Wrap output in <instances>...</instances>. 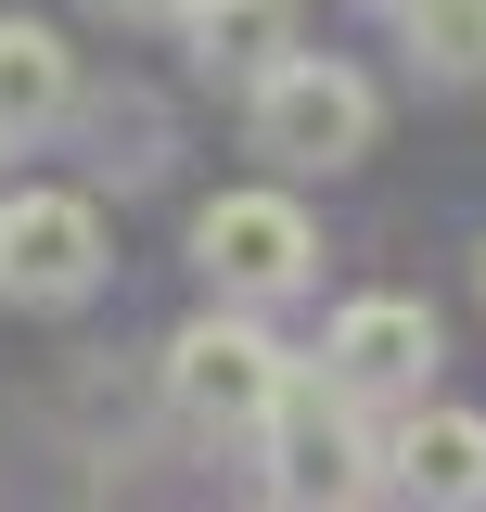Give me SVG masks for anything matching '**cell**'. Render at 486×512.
<instances>
[{
    "label": "cell",
    "instance_id": "cell-1",
    "mask_svg": "<svg viewBox=\"0 0 486 512\" xmlns=\"http://www.w3.org/2000/svg\"><path fill=\"white\" fill-rule=\"evenodd\" d=\"M295 372H307V359H295L256 308H243V295H218L205 320H180V333H167V410H180L205 448H269V423H282Z\"/></svg>",
    "mask_w": 486,
    "mask_h": 512
},
{
    "label": "cell",
    "instance_id": "cell-2",
    "mask_svg": "<svg viewBox=\"0 0 486 512\" xmlns=\"http://www.w3.org/2000/svg\"><path fill=\"white\" fill-rule=\"evenodd\" d=\"M243 128H256L269 167L333 180V167H359L371 141H384V90H371L359 64H333V52H282L256 90H243Z\"/></svg>",
    "mask_w": 486,
    "mask_h": 512
},
{
    "label": "cell",
    "instance_id": "cell-3",
    "mask_svg": "<svg viewBox=\"0 0 486 512\" xmlns=\"http://www.w3.org/2000/svg\"><path fill=\"white\" fill-rule=\"evenodd\" d=\"M192 269H205V295L282 308V295L320 282V231H307L295 192H205L192 205Z\"/></svg>",
    "mask_w": 486,
    "mask_h": 512
},
{
    "label": "cell",
    "instance_id": "cell-4",
    "mask_svg": "<svg viewBox=\"0 0 486 512\" xmlns=\"http://www.w3.org/2000/svg\"><path fill=\"white\" fill-rule=\"evenodd\" d=\"M435 359H448V333H435L423 295H346V308L320 320V384L359 397V410H423Z\"/></svg>",
    "mask_w": 486,
    "mask_h": 512
},
{
    "label": "cell",
    "instance_id": "cell-5",
    "mask_svg": "<svg viewBox=\"0 0 486 512\" xmlns=\"http://www.w3.org/2000/svg\"><path fill=\"white\" fill-rule=\"evenodd\" d=\"M103 205L90 192H0V295L13 308H90L103 295Z\"/></svg>",
    "mask_w": 486,
    "mask_h": 512
},
{
    "label": "cell",
    "instance_id": "cell-6",
    "mask_svg": "<svg viewBox=\"0 0 486 512\" xmlns=\"http://www.w3.org/2000/svg\"><path fill=\"white\" fill-rule=\"evenodd\" d=\"M64 116H77V52H64V26L0 13V154H39Z\"/></svg>",
    "mask_w": 486,
    "mask_h": 512
},
{
    "label": "cell",
    "instance_id": "cell-7",
    "mask_svg": "<svg viewBox=\"0 0 486 512\" xmlns=\"http://www.w3.org/2000/svg\"><path fill=\"white\" fill-rule=\"evenodd\" d=\"M397 500L486 512V410H397Z\"/></svg>",
    "mask_w": 486,
    "mask_h": 512
},
{
    "label": "cell",
    "instance_id": "cell-8",
    "mask_svg": "<svg viewBox=\"0 0 486 512\" xmlns=\"http://www.w3.org/2000/svg\"><path fill=\"white\" fill-rule=\"evenodd\" d=\"M180 52L205 64V77L256 90L269 64L295 52V13H282V0H180Z\"/></svg>",
    "mask_w": 486,
    "mask_h": 512
},
{
    "label": "cell",
    "instance_id": "cell-9",
    "mask_svg": "<svg viewBox=\"0 0 486 512\" xmlns=\"http://www.w3.org/2000/svg\"><path fill=\"white\" fill-rule=\"evenodd\" d=\"M397 39H410V64L435 90H474L486 77V0H423V13H397Z\"/></svg>",
    "mask_w": 486,
    "mask_h": 512
},
{
    "label": "cell",
    "instance_id": "cell-10",
    "mask_svg": "<svg viewBox=\"0 0 486 512\" xmlns=\"http://www.w3.org/2000/svg\"><path fill=\"white\" fill-rule=\"evenodd\" d=\"M116 26H180V0H103Z\"/></svg>",
    "mask_w": 486,
    "mask_h": 512
},
{
    "label": "cell",
    "instance_id": "cell-11",
    "mask_svg": "<svg viewBox=\"0 0 486 512\" xmlns=\"http://www.w3.org/2000/svg\"><path fill=\"white\" fill-rule=\"evenodd\" d=\"M359 13H384V26H397V13H423V0H359Z\"/></svg>",
    "mask_w": 486,
    "mask_h": 512
}]
</instances>
